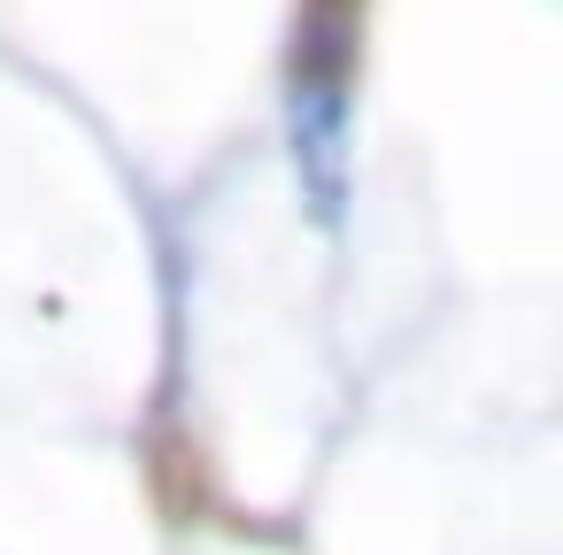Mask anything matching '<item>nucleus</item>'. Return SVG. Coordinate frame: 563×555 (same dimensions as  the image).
Wrapping results in <instances>:
<instances>
[{
    "label": "nucleus",
    "instance_id": "1",
    "mask_svg": "<svg viewBox=\"0 0 563 555\" xmlns=\"http://www.w3.org/2000/svg\"><path fill=\"white\" fill-rule=\"evenodd\" d=\"M294 170L317 224L347 209V16H309V47L294 70Z\"/></svg>",
    "mask_w": 563,
    "mask_h": 555
}]
</instances>
